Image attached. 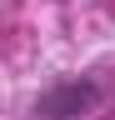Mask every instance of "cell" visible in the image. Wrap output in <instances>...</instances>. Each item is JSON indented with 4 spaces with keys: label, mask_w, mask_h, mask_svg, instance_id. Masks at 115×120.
<instances>
[{
    "label": "cell",
    "mask_w": 115,
    "mask_h": 120,
    "mask_svg": "<svg viewBox=\"0 0 115 120\" xmlns=\"http://www.w3.org/2000/svg\"><path fill=\"white\" fill-rule=\"evenodd\" d=\"M100 80L95 75H70V80H55L45 85L40 95L30 100V120H80L100 105Z\"/></svg>",
    "instance_id": "cell-1"
}]
</instances>
